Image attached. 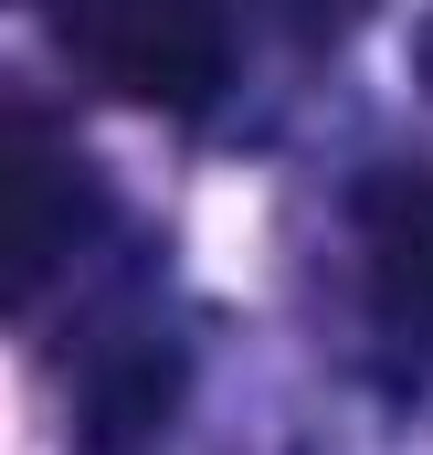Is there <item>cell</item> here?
Here are the masks:
<instances>
[{"label":"cell","instance_id":"6da1fadb","mask_svg":"<svg viewBox=\"0 0 433 455\" xmlns=\"http://www.w3.org/2000/svg\"><path fill=\"white\" fill-rule=\"evenodd\" d=\"M53 32L127 107H201L232 64L222 0H53Z\"/></svg>","mask_w":433,"mask_h":455},{"label":"cell","instance_id":"7a4b0ae2","mask_svg":"<svg viewBox=\"0 0 433 455\" xmlns=\"http://www.w3.org/2000/svg\"><path fill=\"white\" fill-rule=\"evenodd\" d=\"M96 233V170L43 127L0 107V318H21Z\"/></svg>","mask_w":433,"mask_h":455},{"label":"cell","instance_id":"3957f363","mask_svg":"<svg viewBox=\"0 0 433 455\" xmlns=\"http://www.w3.org/2000/svg\"><path fill=\"white\" fill-rule=\"evenodd\" d=\"M359 275L381 329L433 349V170H381L359 191Z\"/></svg>","mask_w":433,"mask_h":455},{"label":"cell","instance_id":"277c9868","mask_svg":"<svg viewBox=\"0 0 433 455\" xmlns=\"http://www.w3.org/2000/svg\"><path fill=\"white\" fill-rule=\"evenodd\" d=\"M286 11H296V21H307V32H327V21H349V11H359V0H286Z\"/></svg>","mask_w":433,"mask_h":455},{"label":"cell","instance_id":"5b68a950","mask_svg":"<svg viewBox=\"0 0 433 455\" xmlns=\"http://www.w3.org/2000/svg\"><path fill=\"white\" fill-rule=\"evenodd\" d=\"M413 64H423V96H433V21H423V43H413Z\"/></svg>","mask_w":433,"mask_h":455}]
</instances>
